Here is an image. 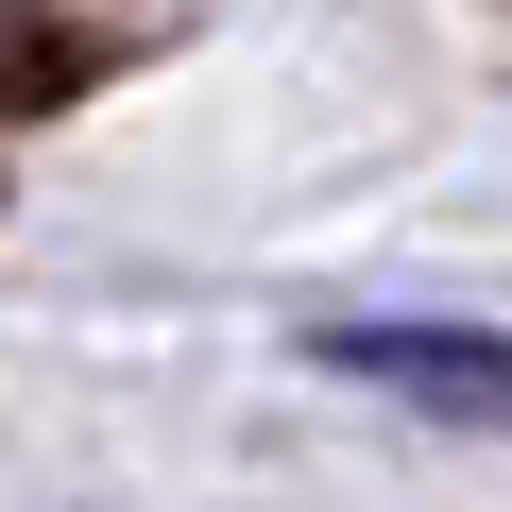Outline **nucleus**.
I'll use <instances>...</instances> for the list:
<instances>
[{
  "label": "nucleus",
  "mask_w": 512,
  "mask_h": 512,
  "mask_svg": "<svg viewBox=\"0 0 512 512\" xmlns=\"http://www.w3.org/2000/svg\"><path fill=\"white\" fill-rule=\"evenodd\" d=\"M342 376L410 393V410H461V427H512V342L495 325H325Z\"/></svg>",
  "instance_id": "nucleus-1"
}]
</instances>
